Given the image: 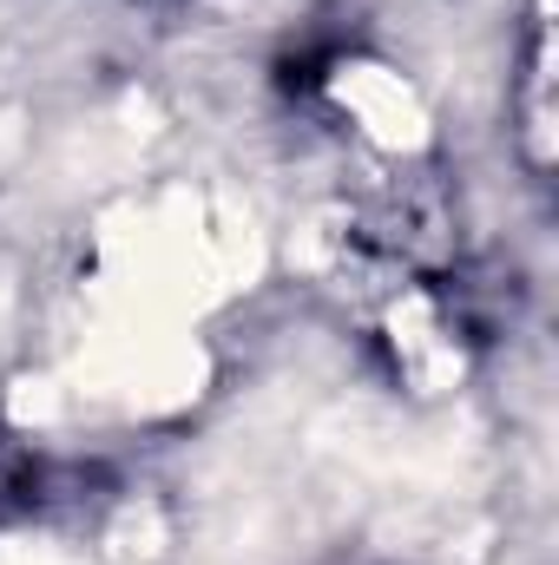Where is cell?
I'll list each match as a JSON object with an SVG mask.
<instances>
[{"label":"cell","instance_id":"1","mask_svg":"<svg viewBox=\"0 0 559 565\" xmlns=\"http://www.w3.org/2000/svg\"><path fill=\"white\" fill-rule=\"evenodd\" d=\"M336 99H342V113H356V126L369 139L389 145V151H415L428 139V113H421L415 86L402 73H389V66H342Z\"/></svg>","mask_w":559,"mask_h":565}]
</instances>
